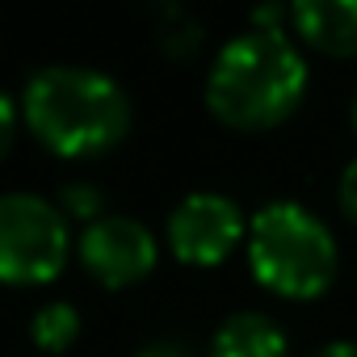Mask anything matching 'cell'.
Wrapping results in <instances>:
<instances>
[{
	"label": "cell",
	"instance_id": "cell-1",
	"mask_svg": "<svg viewBox=\"0 0 357 357\" xmlns=\"http://www.w3.org/2000/svg\"><path fill=\"white\" fill-rule=\"evenodd\" d=\"M126 89L84 63H47L22 89L26 130L63 160H93L130 135Z\"/></svg>",
	"mask_w": 357,
	"mask_h": 357
},
{
	"label": "cell",
	"instance_id": "cell-16",
	"mask_svg": "<svg viewBox=\"0 0 357 357\" xmlns=\"http://www.w3.org/2000/svg\"><path fill=\"white\" fill-rule=\"evenodd\" d=\"M353 130H357V93H353Z\"/></svg>",
	"mask_w": 357,
	"mask_h": 357
},
{
	"label": "cell",
	"instance_id": "cell-2",
	"mask_svg": "<svg viewBox=\"0 0 357 357\" xmlns=\"http://www.w3.org/2000/svg\"><path fill=\"white\" fill-rule=\"evenodd\" d=\"M307 97V59L282 30H244L211 63L206 109L240 135L282 126Z\"/></svg>",
	"mask_w": 357,
	"mask_h": 357
},
{
	"label": "cell",
	"instance_id": "cell-6",
	"mask_svg": "<svg viewBox=\"0 0 357 357\" xmlns=\"http://www.w3.org/2000/svg\"><path fill=\"white\" fill-rule=\"evenodd\" d=\"M76 257L97 286L126 290V286L151 278L160 248H155V236L147 231V223H139L130 215H105L76 236Z\"/></svg>",
	"mask_w": 357,
	"mask_h": 357
},
{
	"label": "cell",
	"instance_id": "cell-12",
	"mask_svg": "<svg viewBox=\"0 0 357 357\" xmlns=\"http://www.w3.org/2000/svg\"><path fill=\"white\" fill-rule=\"evenodd\" d=\"M17 126H22V105L9 97V93H0V160H5L17 143Z\"/></svg>",
	"mask_w": 357,
	"mask_h": 357
},
{
	"label": "cell",
	"instance_id": "cell-8",
	"mask_svg": "<svg viewBox=\"0 0 357 357\" xmlns=\"http://www.w3.org/2000/svg\"><path fill=\"white\" fill-rule=\"evenodd\" d=\"M211 357H290L286 332L265 311H236L211 336Z\"/></svg>",
	"mask_w": 357,
	"mask_h": 357
},
{
	"label": "cell",
	"instance_id": "cell-11",
	"mask_svg": "<svg viewBox=\"0 0 357 357\" xmlns=\"http://www.w3.org/2000/svg\"><path fill=\"white\" fill-rule=\"evenodd\" d=\"M172 22H176V26H164V30H160V47H164L172 59H185V55H194V51L202 47V26H198L194 17H185L181 9H172Z\"/></svg>",
	"mask_w": 357,
	"mask_h": 357
},
{
	"label": "cell",
	"instance_id": "cell-4",
	"mask_svg": "<svg viewBox=\"0 0 357 357\" xmlns=\"http://www.w3.org/2000/svg\"><path fill=\"white\" fill-rule=\"evenodd\" d=\"M72 257V227L43 194H0V286H47Z\"/></svg>",
	"mask_w": 357,
	"mask_h": 357
},
{
	"label": "cell",
	"instance_id": "cell-14",
	"mask_svg": "<svg viewBox=\"0 0 357 357\" xmlns=\"http://www.w3.org/2000/svg\"><path fill=\"white\" fill-rule=\"evenodd\" d=\"M135 357H198V353L185 349L181 340H151V344H143Z\"/></svg>",
	"mask_w": 357,
	"mask_h": 357
},
{
	"label": "cell",
	"instance_id": "cell-15",
	"mask_svg": "<svg viewBox=\"0 0 357 357\" xmlns=\"http://www.w3.org/2000/svg\"><path fill=\"white\" fill-rule=\"evenodd\" d=\"M311 357H357V340H332V344L315 349Z\"/></svg>",
	"mask_w": 357,
	"mask_h": 357
},
{
	"label": "cell",
	"instance_id": "cell-5",
	"mask_svg": "<svg viewBox=\"0 0 357 357\" xmlns=\"http://www.w3.org/2000/svg\"><path fill=\"white\" fill-rule=\"evenodd\" d=\"M164 236L181 265L215 269L240 248V240H248V219L227 194L198 190V194H185L168 211Z\"/></svg>",
	"mask_w": 357,
	"mask_h": 357
},
{
	"label": "cell",
	"instance_id": "cell-10",
	"mask_svg": "<svg viewBox=\"0 0 357 357\" xmlns=\"http://www.w3.org/2000/svg\"><path fill=\"white\" fill-rule=\"evenodd\" d=\"M59 211H63L68 219H80V223L89 227V223L105 219V194H101V185H93V181H68V185L59 190Z\"/></svg>",
	"mask_w": 357,
	"mask_h": 357
},
{
	"label": "cell",
	"instance_id": "cell-13",
	"mask_svg": "<svg viewBox=\"0 0 357 357\" xmlns=\"http://www.w3.org/2000/svg\"><path fill=\"white\" fill-rule=\"evenodd\" d=\"M336 202L344 211L349 223H357V160H349V168L340 172V185H336Z\"/></svg>",
	"mask_w": 357,
	"mask_h": 357
},
{
	"label": "cell",
	"instance_id": "cell-9",
	"mask_svg": "<svg viewBox=\"0 0 357 357\" xmlns=\"http://www.w3.org/2000/svg\"><path fill=\"white\" fill-rule=\"evenodd\" d=\"M80 336V311L63 298L55 303H43L34 315H30V340L43 349V353H68Z\"/></svg>",
	"mask_w": 357,
	"mask_h": 357
},
{
	"label": "cell",
	"instance_id": "cell-3",
	"mask_svg": "<svg viewBox=\"0 0 357 357\" xmlns=\"http://www.w3.org/2000/svg\"><path fill=\"white\" fill-rule=\"evenodd\" d=\"M248 269L252 278L290 303L324 298L340 273L336 236L307 206L278 198L248 219Z\"/></svg>",
	"mask_w": 357,
	"mask_h": 357
},
{
	"label": "cell",
	"instance_id": "cell-7",
	"mask_svg": "<svg viewBox=\"0 0 357 357\" xmlns=\"http://www.w3.org/2000/svg\"><path fill=\"white\" fill-rule=\"evenodd\" d=\"M290 26L319 55L357 59V0H298Z\"/></svg>",
	"mask_w": 357,
	"mask_h": 357
}]
</instances>
